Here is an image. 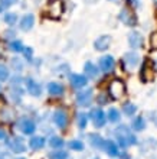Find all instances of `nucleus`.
<instances>
[{"mask_svg": "<svg viewBox=\"0 0 157 159\" xmlns=\"http://www.w3.org/2000/svg\"><path fill=\"white\" fill-rule=\"evenodd\" d=\"M69 83L74 88H82V87L87 85L88 80H87V77L82 75V74H71L69 75Z\"/></svg>", "mask_w": 157, "mask_h": 159, "instance_id": "12", "label": "nucleus"}, {"mask_svg": "<svg viewBox=\"0 0 157 159\" xmlns=\"http://www.w3.org/2000/svg\"><path fill=\"white\" fill-rule=\"evenodd\" d=\"M68 158H69L68 152L62 151V149H56V151L49 153V159H68Z\"/></svg>", "mask_w": 157, "mask_h": 159, "instance_id": "24", "label": "nucleus"}, {"mask_svg": "<svg viewBox=\"0 0 157 159\" xmlns=\"http://www.w3.org/2000/svg\"><path fill=\"white\" fill-rule=\"evenodd\" d=\"M123 111H124L125 116H133V114H136V111H137V106L133 104V103L124 104V107H123Z\"/></svg>", "mask_w": 157, "mask_h": 159, "instance_id": "28", "label": "nucleus"}, {"mask_svg": "<svg viewBox=\"0 0 157 159\" xmlns=\"http://www.w3.org/2000/svg\"><path fill=\"white\" fill-rule=\"evenodd\" d=\"M45 138H42V136H33V138H30V142H29V146L32 148V149H35V151H39V149H42V148L45 146Z\"/></svg>", "mask_w": 157, "mask_h": 159, "instance_id": "19", "label": "nucleus"}, {"mask_svg": "<svg viewBox=\"0 0 157 159\" xmlns=\"http://www.w3.org/2000/svg\"><path fill=\"white\" fill-rule=\"evenodd\" d=\"M127 39H128V45L131 46L133 49L143 46V36H141V34L136 32V30H134V32H130Z\"/></svg>", "mask_w": 157, "mask_h": 159, "instance_id": "15", "label": "nucleus"}, {"mask_svg": "<svg viewBox=\"0 0 157 159\" xmlns=\"http://www.w3.org/2000/svg\"><path fill=\"white\" fill-rule=\"evenodd\" d=\"M63 10H65V6L62 0H49V3L46 6V16L49 19L58 20L62 16Z\"/></svg>", "mask_w": 157, "mask_h": 159, "instance_id": "2", "label": "nucleus"}, {"mask_svg": "<svg viewBox=\"0 0 157 159\" xmlns=\"http://www.w3.org/2000/svg\"><path fill=\"white\" fill-rule=\"evenodd\" d=\"M33 25H35V16H33L32 13H28V15H25V16L22 17V20H20L22 30L28 32V30H30L33 28Z\"/></svg>", "mask_w": 157, "mask_h": 159, "instance_id": "16", "label": "nucleus"}, {"mask_svg": "<svg viewBox=\"0 0 157 159\" xmlns=\"http://www.w3.org/2000/svg\"><path fill=\"white\" fill-rule=\"evenodd\" d=\"M111 45V36L110 35H102V36H99L94 41V48L99 52H102V51L108 49Z\"/></svg>", "mask_w": 157, "mask_h": 159, "instance_id": "10", "label": "nucleus"}, {"mask_svg": "<svg viewBox=\"0 0 157 159\" xmlns=\"http://www.w3.org/2000/svg\"><path fill=\"white\" fill-rule=\"evenodd\" d=\"M124 61L130 67H137V64L140 61V57H138V54H136V52H127V54L124 55Z\"/></svg>", "mask_w": 157, "mask_h": 159, "instance_id": "20", "label": "nucleus"}, {"mask_svg": "<svg viewBox=\"0 0 157 159\" xmlns=\"http://www.w3.org/2000/svg\"><path fill=\"white\" fill-rule=\"evenodd\" d=\"M91 120L94 123L95 127H104L105 126V120H107V116L101 109H92L91 110Z\"/></svg>", "mask_w": 157, "mask_h": 159, "instance_id": "4", "label": "nucleus"}, {"mask_svg": "<svg viewBox=\"0 0 157 159\" xmlns=\"http://www.w3.org/2000/svg\"><path fill=\"white\" fill-rule=\"evenodd\" d=\"M118 19L127 26H136L137 25V17L130 9H123L120 12V15H118Z\"/></svg>", "mask_w": 157, "mask_h": 159, "instance_id": "5", "label": "nucleus"}, {"mask_svg": "<svg viewBox=\"0 0 157 159\" xmlns=\"http://www.w3.org/2000/svg\"><path fill=\"white\" fill-rule=\"evenodd\" d=\"M94 159H98V158H94Z\"/></svg>", "mask_w": 157, "mask_h": 159, "instance_id": "43", "label": "nucleus"}, {"mask_svg": "<svg viewBox=\"0 0 157 159\" xmlns=\"http://www.w3.org/2000/svg\"><path fill=\"white\" fill-rule=\"evenodd\" d=\"M108 93L114 100H121L125 96V84L121 80H114L108 87Z\"/></svg>", "mask_w": 157, "mask_h": 159, "instance_id": "3", "label": "nucleus"}, {"mask_svg": "<svg viewBox=\"0 0 157 159\" xmlns=\"http://www.w3.org/2000/svg\"><path fill=\"white\" fill-rule=\"evenodd\" d=\"M84 72H85V77H88V78H95L98 75V68H97V65L94 62L88 61L84 65Z\"/></svg>", "mask_w": 157, "mask_h": 159, "instance_id": "17", "label": "nucleus"}, {"mask_svg": "<svg viewBox=\"0 0 157 159\" xmlns=\"http://www.w3.org/2000/svg\"><path fill=\"white\" fill-rule=\"evenodd\" d=\"M16 159H25V158H16Z\"/></svg>", "mask_w": 157, "mask_h": 159, "instance_id": "40", "label": "nucleus"}, {"mask_svg": "<svg viewBox=\"0 0 157 159\" xmlns=\"http://www.w3.org/2000/svg\"><path fill=\"white\" fill-rule=\"evenodd\" d=\"M150 48L153 51H157V32H153L150 35Z\"/></svg>", "mask_w": 157, "mask_h": 159, "instance_id": "31", "label": "nucleus"}, {"mask_svg": "<svg viewBox=\"0 0 157 159\" xmlns=\"http://www.w3.org/2000/svg\"><path fill=\"white\" fill-rule=\"evenodd\" d=\"M92 101V90L91 88H87L84 91H79L76 94V104L82 106V107H87V106L91 104Z\"/></svg>", "mask_w": 157, "mask_h": 159, "instance_id": "7", "label": "nucleus"}, {"mask_svg": "<svg viewBox=\"0 0 157 159\" xmlns=\"http://www.w3.org/2000/svg\"><path fill=\"white\" fill-rule=\"evenodd\" d=\"M89 143H91V146L95 148V149H102L104 139L99 134H89Z\"/></svg>", "mask_w": 157, "mask_h": 159, "instance_id": "21", "label": "nucleus"}, {"mask_svg": "<svg viewBox=\"0 0 157 159\" xmlns=\"http://www.w3.org/2000/svg\"><path fill=\"white\" fill-rule=\"evenodd\" d=\"M23 43H22L20 41H12L10 43H9V49L13 51V52H22L23 51Z\"/></svg>", "mask_w": 157, "mask_h": 159, "instance_id": "26", "label": "nucleus"}, {"mask_svg": "<svg viewBox=\"0 0 157 159\" xmlns=\"http://www.w3.org/2000/svg\"><path fill=\"white\" fill-rule=\"evenodd\" d=\"M110 2H117V0H110Z\"/></svg>", "mask_w": 157, "mask_h": 159, "instance_id": "39", "label": "nucleus"}, {"mask_svg": "<svg viewBox=\"0 0 157 159\" xmlns=\"http://www.w3.org/2000/svg\"><path fill=\"white\" fill-rule=\"evenodd\" d=\"M150 117H151V120H153V123L157 126V111H153V113L150 114Z\"/></svg>", "mask_w": 157, "mask_h": 159, "instance_id": "37", "label": "nucleus"}, {"mask_svg": "<svg viewBox=\"0 0 157 159\" xmlns=\"http://www.w3.org/2000/svg\"><path fill=\"white\" fill-rule=\"evenodd\" d=\"M102 151L107 153L108 156L111 158H117L120 156V149H118V145H117L114 140H104V145H102Z\"/></svg>", "mask_w": 157, "mask_h": 159, "instance_id": "8", "label": "nucleus"}, {"mask_svg": "<svg viewBox=\"0 0 157 159\" xmlns=\"http://www.w3.org/2000/svg\"><path fill=\"white\" fill-rule=\"evenodd\" d=\"M17 127L19 130H22L25 134H32L35 130H36V125H35V121H32L28 117H22L20 120L17 121Z\"/></svg>", "mask_w": 157, "mask_h": 159, "instance_id": "6", "label": "nucleus"}, {"mask_svg": "<svg viewBox=\"0 0 157 159\" xmlns=\"http://www.w3.org/2000/svg\"><path fill=\"white\" fill-rule=\"evenodd\" d=\"M6 139H7V133H6V130L0 127V140H6Z\"/></svg>", "mask_w": 157, "mask_h": 159, "instance_id": "36", "label": "nucleus"}, {"mask_svg": "<svg viewBox=\"0 0 157 159\" xmlns=\"http://www.w3.org/2000/svg\"><path fill=\"white\" fill-rule=\"evenodd\" d=\"M4 22H6L7 25L13 26L17 22V15H16V13H13V12L6 13V15H4Z\"/></svg>", "mask_w": 157, "mask_h": 159, "instance_id": "29", "label": "nucleus"}, {"mask_svg": "<svg viewBox=\"0 0 157 159\" xmlns=\"http://www.w3.org/2000/svg\"><path fill=\"white\" fill-rule=\"evenodd\" d=\"M107 117H108V120L111 121V123H118V121L121 120V114H120V111H118L116 107H111V109L108 110Z\"/></svg>", "mask_w": 157, "mask_h": 159, "instance_id": "23", "label": "nucleus"}, {"mask_svg": "<svg viewBox=\"0 0 157 159\" xmlns=\"http://www.w3.org/2000/svg\"><path fill=\"white\" fill-rule=\"evenodd\" d=\"M7 146L9 149L15 153H23L26 151V145L25 142L22 140V138H12L10 140L7 142Z\"/></svg>", "mask_w": 157, "mask_h": 159, "instance_id": "9", "label": "nucleus"}, {"mask_svg": "<svg viewBox=\"0 0 157 159\" xmlns=\"http://www.w3.org/2000/svg\"><path fill=\"white\" fill-rule=\"evenodd\" d=\"M12 65H13V68H15V70H17V71H19V70H22V61L19 58H13L12 59Z\"/></svg>", "mask_w": 157, "mask_h": 159, "instance_id": "35", "label": "nucleus"}, {"mask_svg": "<svg viewBox=\"0 0 157 159\" xmlns=\"http://www.w3.org/2000/svg\"><path fill=\"white\" fill-rule=\"evenodd\" d=\"M35 2H41V0H35Z\"/></svg>", "mask_w": 157, "mask_h": 159, "instance_id": "41", "label": "nucleus"}, {"mask_svg": "<svg viewBox=\"0 0 157 159\" xmlns=\"http://www.w3.org/2000/svg\"><path fill=\"white\" fill-rule=\"evenodd\" d=\"M46 88L50 96H62L63 94V85L59 83H49Z\"/></svg>", "mask_w": 157, "mask_h": 159, "instance_id": "18", "label": "nucleus"}, {"mask_svg": "<svg viewBox=\"0 0 157 159\" xmlns=\"http://www.w3.org/2000/svg\"><path fill=\"white\" fill-rule=\"evenodd\" d=\"M54 121L59 129H65L66 125H68V114H66L65 110H56L54 114Z\"/></svg>", "mask_w": 157, "mask_h": 159, "instance_id": "11", "label": "nucleus"}, {"mask_svg": "<svg viewBox=\"0 0 157 159\" xmlns=\"http://www.w3.org/2000/svg\"><path fill=\"white\" fill-rule=\"evenodd\" d=\"M9 78V70L4 65H0V81H6Z\"/></svg>", "mask_w": 157, "mask_h": 159, "instance_id": "32", "label": "nucleus"}, {"mask_svg": "<svg viewBox=\"0 0 157 159\" xmlns=\"http://www.w3.org/2000/svg\"><path fill=\"white\" fill-rule=\"evenodd\" d=\"M114 133H116L117 142H118V145H120L121 148H128V146H133V145L137 143L136 134L130 130V127H128L127 125H120L116 129Z\"/></svg>", "mask_w": 157, "mask_h": 159, "instance_id": "1", "label": "nucleus"}, {"mask_svg": "<svg viewBox=\"0 0 157 159\" xmlns=\"http://www.w3.org/2000/svg\"><path fill=\"white\" fill-rule=\"evenodd\" d=\"M98 101H101L99 104H105V103H107V97H104V96H99Z\"/></svg>", "mask_w": 157, "mask_h": 159, "instance_id": "38", "label": "nucleus"}, {"mask_svg": "<svg viewBox=\"0 0 157 159\" xmlns=\"http://www.w3.org/2000/svg\"><path fill=\"white\" fill-rule=\"evenodd\" d=\"M133 129L136 130V132H143V130L146 129V120L143 116H138V117H136L134 120H133Z\"/></svg>", "mask_w": 157, "mask_h": 159, "instance_id": "22", "label": "nucleus"}, {"mask_svg": "<svg viewBox=\"0 0 157 159\" xmlns=\"http://www.w3.org/2000/svg\"><path fill=\"white\" fill-rule=\"evenodd\" d=\"M114 67H116V61H114V58H112L111 55H105V57H102V58L99 59V68L104 72L112 71Z\"/></svg>", "mask_w": 157, "mask_h": 159, "instance_id": "14", "label": "nucleus"}, {"mask_svg": "<svg viewBox=\"0 0 157 159\" xmlns=\"http://www.w3.org/2000/svg\"><path fill=\"white\" fill-rule=\"evenodd\" d=\"M0 159H3V158H0Z\"/></svg>", "mask_w": 157, "mask_h": 159, "instance_id": "44", "label": "nucleus"}, {"mask_svg": "<svg viewBox=\"0 0 157 159\" xmlns=\"http://www.w3.org/2000/svg\"><path fill=\"white\" fill-rule=\"evenodd\" d=\"M154 2H156V3H157V0H154Z\"/></svg>", "mask_w": 157, "mask_h": 159, "instance_id": "42", "label": "nucleus"}, {"mask_svg": "<svg viewBox=\"0 0 157 159\" xmlns=\"http://www.w3.org/2000/svg\"><path fill=\"white\" fill-rule=\"evenodd\" d=\"M88 123V116L85 113H79L78 114V127L79 129H85Z\"/></svg>", "mask_w": 157, "mask_h": 159, "instance_id": "30", "label": "nucleus"}, {"mask_svg": "<svg viewBox=\"0 0 157 159\" xmlns=\"http://www.w3.org/2000/svg\"><path fill=\"white\" fill-rule=\"evenodd\" d=\"M15 3H17V0H0V10L6 7H10Z\"/></svg>", "mask_w": 157, "mask_h": 159, "instance_id": "33", "label": "nucleus"}, {"mask_svg": "<svg viewBox=\"0 0 157 159\" xmlns=\"http://www.w3.org/2000/svg\"><path fill=\"white\" fill-rule=\"evenodd\" d=\"M23 55H25V58L28 59V61H32V57H33V49L32 48H23Z\"/></svg>", "mask_w": 157, "mask_h": 159, "instance_id": "34", "label": "nucleus"}, {"mask_svg": "<svg viewBox=\"0 0 157 159\" xmlns=\"http://www.w3.org/2000/svg\"><path fill=\"white\" fill-rule=\"evenodd\" d=\"M68 146H69V149H72V151H75V152L84 151V143L81 142V140H71V142L68 143Z\"/></svg>", "mask_w": 157, "mask_h": 159, "instance_id": "27", "label": "nucleus"}, {"mask_svg": "<svg viewBox=\"0 0 157 159\" xmlns=\"http://www.w3.org/2000/svg\"><path fill=\"white\" fill-rule=\"evenodd\" d=\"M49 146L52 149H61L63 146V139L59 138V136H52L49 139Z\"/></svg>", "mask_w": 157, "mask_h": 159, "instance_id": "25", "label": "nucleus"}, {"mask_svg": "<svg viewBox=\"0 0 157 159\" xmlns=\"http://www.w3.org/2000/svg\"><path fill=\"white\" fill-rule=\"evenodd\" d=\"M25 85H26V88H28V91H29L33 97H39V96H41V93H42L41 85H39L35 80H32L30 77L25 78Z\"/></svg>", "mask_w": 157, "mask_h": 159, "instance_id": "13", "label": "nucleus"}]
</instances>
